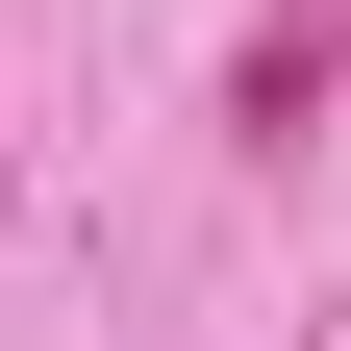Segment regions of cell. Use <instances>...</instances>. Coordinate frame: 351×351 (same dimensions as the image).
<instances>
[{
	"mask_svg": "<svg viewBox=\"0 0 351 351\" xmlns=\"http://www.w3.org/2000/svg\"><path fill=\"white\" fill-rule=\"evenodd\" d=\"M326 51H351V0H276V25H251V75H226V125H276V151H301V101H326Z\"/></svg>",
	"mask_w": 351,
	"mask_h": 351,
	"instance_id": "cell-1",
	"label": "cell"
}]
</instances>
